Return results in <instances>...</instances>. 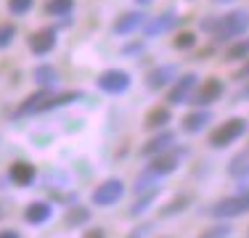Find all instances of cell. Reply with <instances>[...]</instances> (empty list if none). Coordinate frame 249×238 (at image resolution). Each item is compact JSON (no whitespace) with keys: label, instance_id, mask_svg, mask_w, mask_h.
Here are the masks:
<instances>
[{"label":"cell","instance_id":"1","mask_svg":"<svg viewBox=\"0 0 249 238\" xmlns=\"http://www.w3.org/2000/svg\"><path fill=\"white\" fill-rule=\"evenodd\" d=\"M201 29L210 32L215 40H233L249 29V14L247 11H231L225 16H212L201 21Z\"/></svg>","mask_w":249,"mask_h":238},{"label":"cell","instance_id":"2","mask_svg":"<svg viewBox=\"0 0 249 238\" xmlns=\"http://www.w3.org/2000/svg\"><path fill=\"white\" fill-rule=\"evenodd\" d=\"M244 212H249V188L239 190L233 196H225L217 204H212V209H210V214L217 220H231V217H239Z\"/></svg>","mask_w":249,"mask_h":238},{"label":"cell","instance_id":"3","mask_svg":"<svg viewBox=\"0 0 249 238\" xmlns=\"http://www.w3.org/2000/svg\"><path fill=\"white\" fill-rule=\"evenodd\" d=\"M244 133H247V119L244 117H233V119L223 122L220 127H215L210 133V146L212 148H225L233 140H239Z\"/></svg>","mask_w":249,"mask_h":238},{"label":"cell","instance_id":"4","mask_svg":"<svg viewBox=\"0 0 249 238\" xmlns=\"http://www.w3.org/2000/svg\"><path fill=\"white\" fill-rule=\"evenodd\" d=\"M186 156V148H178V146H170L167 151L157 153V156H151L149 167H146V172L154 177H164V175H173L178 170V164H180V159Z\"/></svg>","mask_w":249,"mask_h":238},{"label":"cell","instance_id":"5","mask_svg":"<svg viewBox=\"0 0 249 238\" xmlns=\"http://www.w3.org/2000/svg\"><path fill=\"white\" fill-rule=\"evenodd\" d=\"M122 196H124V183L117 180V177H111V180H104L96 190H93V204L96 206H111V204H117Z\"/></svg>","mask_w":249,"mask_h":238},{"label":"cell","instance_id":"6","mask_svg":"<svg viewBox=\"0 0 249 238\" xmlns=\"http://www.w3.org/2000/svg\"><path fill=\"white\" fill-rule=\"evenodd\" d=\"M130 74L127 71H122V69H106L104 74L98 77V87L104 93H111V95H120V93H124L130 87Z\"/></svg>","mask_w":249,"mask_h":238},{"label":"cell","instance_id":"7","mask_svg":"<svg viewBox=\"0 0 249 238\" xmlns=\"http://www.w3.org/2000/svg\"><path fill=\"white\" fill-rule=\"evenodd\" d=\"M220 95H223V82L217 80V77H210V80H204V82L199 85V90H196V95L191 98V103L196 106V109H207V106L215 103Z\"/></svg>","mask_w":249,"mask_h":238},{"label":"cell","instance_id":"8","mask_svg":"<svg viewBox=\"0 0 249 238\" xmlns=\"http://www.w3.org/2000/svg\"><path fill=\"white\" fill-rule=\"evenodd\" d=\"M199 85V77L196 74H183V77H178L175 80V85L170 87V93H167V103H186L188 98H191V90Z\"/></svg>","mask_w":249,"mask_h":238},{"label":"cell","instance_id":"9","mask_svg":"<svg viewBox=\"0 0 249 238\" xmlns=\"http://www.w3.org/2000/svg\"><path fill=\"white\" fill-rule=\"evenodd\" d=\"M53 45H56V29L53 27H43V29H37V32L29 37V51H32L35 56H45V53H51Z\"/></svg>","mask_w":249,"mask_h":238},{"label":"cell","instance_id":"10","mask_svg":"<svg viewBox=\"0 0 249 238\" xmlns=\"http://www.w3.org/2000/svg\"><path fill=\"white\" fill-rule=\"evenodd\" d=\"M170 146H175V133H173V130H164V127H162V133L154 135V138L146 143V146L141 148L138 153H141L143 159H151V156H157V153L167 151Z\"/></svg>","mask_w":249,"mask_h":238},{"label":"cell","instance_id":"11","mask_svg":"<svg viewBox=\"0 0 249 238\" xmlns=\"http://www.w3.org/2000/svg\"><path fill=\"white\" fill-rule=\"evenodd\" d=\"M178 80V67L173 64H167V67H157L149 71V77H146V85H149V90H162V87H167L170 82Z\"/></svg>","mask_w":249,"mask_h":238},{"label":"cell","instance_id":"12","mask_svg":"<svg viewBox=\"0 0 249 238\" xmlns=\"http://www.w3.org/2000/svg\"><path fill=\"white\" fill-rule=\"evenodd\" d=\"M210 122H212V111L210 109H196V111H191V114L183 117L180 127H183V133H191L194 135V133H201Z\"/></svg>","mask_w":249,"mask_h":238},{"label":"cell","instance_id":"13","mask_svg":"<svg viewBox=\"0 0 249 238\" xmlns=\"http://www.w3.org/2000/svg\"><path fill=\"white\" fill-rule=\"evenodd\" d=\"M146 19H149V16L141 14V11H130V14H122L120 19L114 21V32H117V34H130V32H135L138 27H143Z\"/></svg>","mask_w":249,"mask_h":238},{"label":"cell","instance_id":"14","mask_svg":"<svg viewBox=\"0 0 249 238\" xmlns=\"http://www.w3.org/2000/svg\"><path fill=\"white\" fill-rule=\"evenodd\" d=\"M51 214H53L51 204H45V201H32V204L24 209V220L29 225H43V222L51 220Z\"/></svg>","mask_w":249,"mask_h":238},{"label":"cell","instance_id":"15","mask_svg":"<svg viewBox=\"0 0 249 238\" xmlns=\"http://www.w3.org/2000/svg\"><path fill=\"white\" fill-rule=\"evenodd\" d=\"M178 21H180V19H178V16L173 14V11H167V14H162V16H157V19L146 21V34H149V37H157V34H164L167 29H173Z\"/></svg>","mask_w":249,"mask_h":238},{"label":"cell","instance_id":"16","mask_svg":"<svg viewBox=\"0 0 249 238\" xmlns=\"http://www.w3.org/2000/svg\"><path fill=\"white\" fill-rule=\"evenodd\" d=\"M8 175H11V180H14L16 186L27 188V186H32V180H35V167L29 162H14L11 170H8Z\"/></svg>","mask_w":249,"mask_h":238},{"label":"cell","instance_id":"17","mask_svg":"<svg viewBox=\"0 0 249 238\" xmlns=\"http://www.w3.org/2000/svg\"><path fill=\"white\" fill-rule=\"evenodd\" d=\"M82 93L80 90H67V93H58V95H48V98L43 101V103L37 106V111H51V109H61V106L67 103H74V101H80Z\"/></svg>","mask_w":249,"mask_h":238},{"label":"cell","instance_id":"18","mask_svg":"<svg viewBox=\"0 0 249 238\" xmlns=\"http://www.w3.org/2000/svg\"><path fill=\"white\" fill-rule=\"evenodd\" d=\"M170 119H173V111H170V106H154L149 114H146L143 127H146V130H162L164 124H170Z\"/></svg>","mask_w":249,"mask_h":238},{"label":"cell","instance_id":"19","mask_svg":"<svg viewBox=\"0 0 249 238\" xmlns=\"http://www.w3.org/2000/svg\"><path fill=\"white\" fill-rule=\"evenodd\" d=\"M228 175L231 177H249V148L239 151L228 162Z\"/></svg>","mask_w":249,"mask_h":238},{"label":"cell","instance_id":"20","mask_svg":"<svg viewBox=\"0 0 249 238\" xmlns=\"http://www.w3.org/2000/svg\"><path fill=\"white\" fill-rule=\"evenodd\" d=\"M157 196H159V188L146 190V193H138V201L130 206V217H138V214H143V212L154 204V201H157Z\"/></svg>","mask_w":249,"mask_h":238},{"label":"cell","instance_id":"21","mask_svg":"<svg viewBox=\"0 0 249 238\" xmlns=\"http://www.w3.org/2000/svg\"><path fill=\"white\" fill-rule=\"evenodd\" d=\"M188 206H191V196H188V193H183V196H175V199L170 201V204H164L159 214H162V217H173V214L186 212Z\"/></svg>","mask_w":249,"mask_h":238},{"label":"cell","instance_id":"22","mask_svg":"<svg viewBox=\"0 0 249 238\" xmlns=\"http://www.w3.org/2000/svg\"><path fill=\"white\" fill-rule=\"evenodd\" d=\"M48 90H37V93H32V95H27L24 98V103L19 106V111H16V114L19 117H24V114H35V111H37V106L43 103L45 98H48Z\"/></svg>","mask_w":249,"mask_h":238},{"label":"cell","instance_id":"23","mask_svg":"<svg viewBox=\"0 0 249 238\" xmlns=\"http://www.w3.org/2000/svg\"><path fill=\"white\" fill-rule=\"evenodd\" d=\"M88 220H90V209H85V206H72V209H67L64 222H67L69 228H77V225H85Z\"/></svg>","mask_w":249,"mask_h":238},{"label":"cell","instance_id":"24","mask_svg":"<svg viewBox=\"0 0 249 238\" xmlns=\"http://www.w3.org/2000/svg\"><path fill=\"white\" fill-rule=\"evenodd\" d=\"M32 77H35V82H40L43 87H51V85H56V82H58V71L53 67H37L32 71Z\"/></svg>","mask_w":249,"mask_h":238},{"label":"cell","instance_id":"25","mask_svg":"<svg viewBox=\"0 0 249 238\" xmlns=\"http://www.w3.org/2000/svg\"><path fill=\"white\" fill-rule=\"evenodd\" d=\"M72 8H74V0H48L45 3V11L51 16H67Z\"/></svg>","mask_w":249,"mask_h":238},{"label":"cell","instance_id":"26","mask_svg":"<svg viewBox=\"0 0 249 238\" xmlns=\"http://www.w3.org/2000/svg\"><path fill=\"white\" fill-rule=\"evenodd\" d=\"M249 56V40H239V43H233L225 51V58L228 61H241V58Z\"/></svg>","mask_w":249,"mask_h":238},{"label":"cell","instance_id":"27","mask_svg":"<svg viewBox=\"0 0 249 238\" xmlns=\"http://www.w3.org/2000/svg\"><path fill=\"white\" fill-rule=\"evenodd\" d=\"M157 180H159V177H154V175H149V172H143V175H141L138 177V180H135V196H138V193H146V190H154V188H159L157 186Z\"/></svg>","mask_w":249,"mask_h":238},{"label":"cell","instance_id":"28","mask_svg":"<svg viewBox=\"0 0 249 238\" xmlns=\"http://www.w3.org/2000/svg\"><path fill=\"white\" fill-rule=\"evenodd\" d=\"M194 43H196V34L194 32H178L175 40H173V48L175 51H188Z\"/></svg>","mask_w":249,"mask_h":238},{"label":"cell","instance_id":"29","mask_svg":"<svg viewBox=\"0 0 249 238\" xmlns=\"http://www.w3.org/2000/svg\"><path fill=\"white\" fill-rule=\"evenodd\" d=\"M231 233H233V228H231V225H212V228L201 230L199 238H228Z\"/></svg>","mask_w":249,"mask_h":238},{"label":"cell","instance_id":"30","mask_svg":"<svg viewBox=\"0 0 249 238\" xmlns=\"http://www.w3.org/2000/svg\"><path fill=\"white\" fill-rule=\"evenodd\" d=\"M29 8H32V0H8V11H11V14H16V16L27 14Z\"/></svg>","mask_w":249,"mask_h":238},{"label":"cell","instance_id":"31","mask_svg":"<svg viewBox=\"0 0 249 238\" xmlns=\"http://www.w3.org/2000/svg\"><path fill=\"white\" fill-rule=\"evenodd\" d=\"M14 34H16V27H14V24H0V48L11 45Z\"/></svg>","mask_w":249,"mask_h":238},{"label":"cell","instance_id":"32","mask_svg":"<svg viewBox=\"0 0 249 238\" xmlns=\"http://www.w3.org/2000/svg\"><path fill=\"white\" fill-rule=\"evenodd\" d=\"M0 238H21V233H19V230L5 228V230H0Z\"/></svg>","mask_w":249,"mask_h":238},{"label":"cell","instance_id":"33","mask_svg":"<svg viewBox=\"0 0 249 238\" xmlns=\"http://www.w3.org/2000/svg\"><path fill=\"white\" fill-rule=\"evenodd\" d=\"M233 77H236V80H247V77H249V64H247V67H241Z\"/></svg>","mask_w":249,"mask_h":238},{"label":"cell","instance_id":"34","mask_svg":"<svg viewBox=\"0 0 249 238\" xmlns=\"http://www.w3.org/2000/svg\"><path fill=\"white\" fill-rule=\"evenodd\" d=\"M85 238H104V230H101V228H96V230H88Z\"/></svg>","mask_w":249,"mask_h":238},{"label":"cell","instance_id":"35","mask_svg":"<svg viewBox=\"0 0 249 238\" xmlns=\"http://www.w3.org/2000/svg\"><path fill=\"white\" fill-rule=\"evenodd\" d=\"M135 51H143V43H138V45H127V48H124V53H135Z\"/></svg>","mask_w":249,"mask_h":238},{"label":"cell","instance_id":"36","mask_svg":"<svg viewBox=\"0 0 249 238\" xmlns=\"http://www.w3.org/2000/svg\"><path fill=\"white\" fill-rule=\"evenodd\" d=\"M241 98H249V87H244L241 93H236V98H233V101H241Z\"/></svg>","mask_w":249,"mask_h":238},{"label":"cell","instance_id":"37","mask_svg":"<svg viewBox=\"0 0 249 238\" xmlns=\"http://www.w3.org/2000/svg\"><path fill=\"white\" fill-rule=\"evenodd\" d=\"M135 3H141V5H146V3H151V0H135Z\"/></svg>","mask_w":249,"mask_h":238},{"label":"cell","instance_id":"38","mask_svg":"<svg viewBox=\"0 0 249 238\" xmlns=\"http://www.w3.org/2000/svg\"><path fill=\"white\" fill-rule=\"evenodd\" d=\"M217 3H228V0H217Z\"/></svg>","mask_w":249,"mask_h":238}]
</instances>
